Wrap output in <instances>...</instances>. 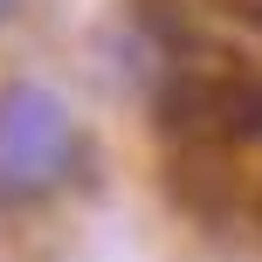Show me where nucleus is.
<instances>
[{
	"label": "nucleus",
	"mask_w": 262,
	"mask_h": 262,
	"mask_svg": "<svg viewBox=\"0 0 262 262\" xmlns=\"http://www.w3.org/2000/svg\"><path fill=\"white\" fill-rule=\"evenodd\" d=\"M159 131H172L186 152L262 145V76L207 49H180L159 83Z\"/></svg>",
	"instance_id": "f257e3e1"
},
{
	"label": "nucleus",
	"mask_w": 262,
	"mask_h": 262,
	"mask_svg": "<svg viewBox=\"0 0 262 262\" xmlns=\"http://www.w3.org/2000/svg\"><path fill=\"white\" fill-rule=\"evenodd\" d=\"M83 131L76 111L49 83H7L0 90V200H41L76 172Z\"/></svg>",
	"instance_id": "f03ea898"
},
{
	"label": "nucleus",
	"mask_w": 262,
	"mask_h": 262,
	"mask_svg": "<svg viewBox=\"0 0 262 262\" xmlns=\"http://www.w3.org/2000/svg\"><path fill=\"white\" fill-rule=\"evenodd\" d=\"M0 14H14V0H0Z\"/></svg>",
	"instance_id": "7ed1b4c3"
}]
</instances>
